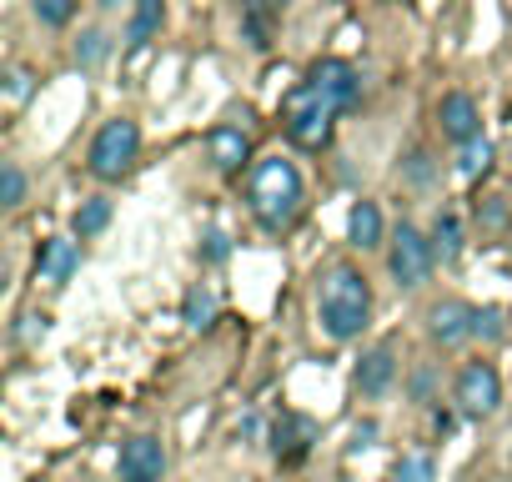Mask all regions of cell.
<instances>
[{
	"instance_id": "cell-1",
	"label": "cell",
	"mask_w": 512,
	"mask_h": 482,
	"mask_svg": "<svg viewBox=\"0 0 512 482\" xmlns=\"http://www.w3.org/2000/svg\"><path fill=\"white\" fill-rule=\"evenodd\" d=\"M367 312H372V287L357 267H332L322 277V292H317V317H322V332L332 342H352L362 327H367Z\"/></svg>"
},
{
	"instance_id": "cell-2",
	"label": "cell",
	"mask_w": 512,
	"mask_h": 482,
	"mask_svg": "<svg viewBox=\"0 0 512 482\" xmlns=\"http://www.w3.org/2000/svg\"><path fill=\"white\" fill-rule=\"evenodd\" d=\"M251 211H256V221H262L267 231H282V226L297 221V211H302V176H297L292 161L272 156V161H262L251 171Z\"/></svg>"
},
{
	"instance_id": "cell-3",
	"label": "cell",
	"mask_w": 512,
	"mask_h": 482,
	"mask_svg": "<svg viewBox=\"0 0 512 482\" xmlns=\"http://www.w3.org/2000/svg\"><path fill=\"white\" fill-rule=\"evenodd\" d=\"M282 121H287V136H292L302 151H322V146L332 141V121H337V111L317 96L312 81H302V86L287 91V101H282Z\"/></svg>"
},
{
	"instance_id": "cell-4",
	"label": "cell",
	"mask_w": 512,
	"mask_h": 482,
	"mask_svg": "<svg viewBox=\"0 0 512 482\" xmlns=\"http://www.w3.org/2000/svg\"><path fill=\"white\" fill-rule=\"evenodd\" d=\"M136 151H141V131H136V121H126V116L106 121V126L96 131V141H91V176H101V181H121V176L131 171Z\"/></svg>"
},
{
	"instance_id": "cell-5",
	"label": "cell",
	"mask_w": 512,
	"mask_h": 482,
	"mask_svg": "<svg viewBox=\"0 0 512 482\" xmlns=\"http://www.w3.org/2000/svg\"><path fill=\"white\" fill-rule=\"evenodd\" d=\"M432 257H437V247L417 231V226H397V236H392V247H387V267H392V277H397V287H422L427 277H432Z\"/></svg>"
},
{
	"instance_id": "cell-6",
	"label": "cell",
	"mask_w": 512,
	"mask_h": 482,
	"mask_svg": "<svg viewBox=\"0 0 512 482\" xmlns=\"http://www.w3.org/2000/svg\"><path fill=\"white\" fill-rule=\"evenodd\" d=\"M457 407L467 417H492L502 407V377L492 362H467L457 372Z\"/></svg>"
},
{
	"instance_id": "cell-7",
	"label": "cell",
	"mask_w": 512,
	"mask_h": 482,
	"mask_svg": "<svg viewBox=\"0 0 512 482\" xmlns=\"http://www.w3.org/2000/svg\"><path fill=\"white\" fill-rule=\"evenodd\" d=\"M121 482H161V472H166V447L151 437V432H141V437H131V442H121Z\"/></svg>"
},
{
	"instance_id": "cell-8",
	"label": "cell",
	"mask_w": 512,
	"mask_h": 482,
	"mask_svg": "<svg viewBox=\"0 0 512 482\" xmlns=\"http://www.w3.org/2000/svg\"><path fill=\"white\" fill-rule=\"evenodd\" d=\"M307 81L317 86V96H322L332 111H347V106L357 101V71H352L347 61H317Z\"/></svg>"
},
{
	"instance_id": "cell-9",
	"label": "cell",
	"mask_w": 512,
	"mask_h": 482,
	"mask_svg": "<svg viewBox=\"0 0 512 482\" xmlns=\"http://www.w3.org/2000/svg\"><path fill=\"white\" fill-rule=\"evenodd\" d=\"M437 121H442V136L457 141V146L477 141V131H482V121H477V101H472L467 91H447L442 106H437Z\"/></svg>"
},
{
	"instance_id": "cell-10",
	"label": "cell",
	"mask_w": 512,
	"mask_h": 482,
	"mask_svg": "<svg viewBox=\"0 0 512 482\" xmlns=\"http://www.w3.org/2000/svg\"><path fill=\"white\" fill-rule=\"evenodd\" d=\"M312 442H317V422L302 417V412H287V417L277 422V432H272V452H277L282 462H302V457L312 452Z\"/></svg>"
},
{
	"instance_id": "cell-11",
	"label": "cell",
	"mask_w": 512,
	"mask_h": 482,
	"mask_svg": "<svg viewBox=\"0 0 512 482\" xmlns=\"http://www.w3.org/2000/svg\"><path fill=\"white\" fill-rule=\"evenodd\" d=\"M427 332H432V342H442V347L467 342V337H472V307H467V302H437V307L427 312Z\"/></svg>"
},
{
	"instance_id": "cell-12",
	"label": "cell",
	"mask_w": 512,
	"mask_h": 482,
	"mask_svg": "<svg viewBox=\"0 0 512 482\" xmlns=\"http://www.w3.org/2000/svg\"><path fill=\"white\" fill-rule=\"evenodd\" d=\"M277 21H282V0H241V36H246L256 51L272 46Z\"/></svg>"
},
{
	"instance_id": "cell-13",
	"label": "cell",
	"mask_w": 512,
	"mask_h": 482,
	"mask_svg": "<svg viewBox=\"0 0 512 482\" xmlns=\"http://www.w3.org/2000/svg\"><path fill=\"white\" fill-rule=\"evenodd\" d=\"M36 267H41V282H51V287H66V282H71V272L81 267L76 241H66V236H51L46 247H41V257H36Z\"/></svg>"
},
{
	"instance_id": "cell-14",
	"label": "cell",
	"mask_w": 512,
	"mask_h": 482,
	"mask_svg": "<svg viewBox=\"0 0 512 482\" xmlns=\"http://www.w3.org/2000/svg\"><path fill=\"white\" fill-rule=\"evenodd\" d=\"M206 151H211V161H216L221 171H241L246 156H251V141H246L241 126H216V131L206 136Z\"/></svg>"
},
{
	"instance_id": "cell-15",
	"label": "cell",
	"mask_w": 512,
	"mask_h": 482,
	"mask_svg": "<svg viewBox=\"0 0 512 482\" xmlns=\"http://www.w3.org/2000/svg\"><path fill=\"white\" fill-rule=\"evenodd\" d=\"M392 377H397V357H392V347H372V352L357 362V387H362L367 397H382V392L392 387Z\"/></svg>"
},
{
	"instance_id": "cell-16",
	"label": "cell",
	"mask_w": 512,
	"mask_h": 482,
	"mask_svg": "<svg viewBox=\"0 0 512 482\" xmlns=\"http://www.w3.org/2000/svg\"><path fill=\"white\" fill-rule=\"evenodd\" d=\"M347 236H352V247H362V252L382 247V211L372 201H357L352 216H347Z\"/></svg>"
},
{
	"instance_id": "cell-17",
	"label": "cell",
	"mask_w": 512,
	"mask_h": 482,
	"mask_svg": "<svg viewBox=\"0 0 512 482\" xmlns=\"http://www.w3.org/2000/svg\"><path fill=\"white\" fill-rule=\"evenodd\" d=\"M156 31H161V0H136L131 26H126V46H131V51H141Z\"/></svg>"
},
{
	"instance_id": "cell-18",
	"label": "cell",
	"mask_w": 512,
	"mask_h": 482,
	"mask_svg": "<svg viewBox=\"0 0 512 482\" xmlns=\"http://www.w3.org/2000/svg\"><path fill=\"white\" fill-rule=\"evenodd\" d=\"M71 226H76V236H81V241H86V236H96V231H106V226H111V201H106V196H91V201H81Z\"/></svg>"
},
{
	"instance_id": "cell-19",
	"label": "cell",
	"mask_w": 512,
	"mask_h": 482,
	"mask_svg": "<svg viewBox=\"0 0 512 482\" xmlns=\"http://www.w3.org/2000/svg\"><path fill=\"white\" fill-rule=\"evenodd\" d=\"M432 247H437V257H447V262L462 252V226H457L452 211H437V221H432Z\"/></svg>"
},
{
	"instance_id": "cell-20",
	"label": "cell",
	"mask_w": 512,
	"mask_h": 482,
	"mask_svg": "<svg viewBox=\"0 0 512 482\" xmlns=\"http://www.w3.org/2000/svg\"><path fill=\"white\" fill-rule=\"evenodd\" d=\"M181 317H186V327H211V317H216V297H211V287H191L186 292V302H181Z\"/></svg>"
},
{
	"instance_id": "cell-21",
	"label": "cell",
	"mask_w": 512,
	"mask_h": 482,
	"mask_svg": "<svg viewBox=\"0 0 512 482\" xmlns=\"http://www.w3.org/2000/svg\"><path fill=\"white\" fill-rule=\"evenodd\" d=\"M432 477H437V467H432L427 452H407L397 462V472H392V482H432Z\"/></svg>"
},
{
	"instance_id": "cell-22",
	"label": "cell",
	"mask_w": 512,
	"mask_h": 482,
	"mask_svg": "<svg viewBox=\"0 0 512 482\" xmlns=\"http://www.w3.org/2000/svg\"><path fill=\"white\" fill-rule=\"evenodd\" d=\"M472 337H482V342H502V337H507L502 312H497V307H472Z\"/></svg>"
},
{
	"instance_id": "cell-23",
	"label": "cell",
	"mask_w": 512,
	"mask_h": 482,
	"mask_svg": "<svg viewBox=\"0 0 512 482\" xmlns=\"http://www.w3.org/2000/svg\"><path fill=\"white\" fill-rule=\"evenodd\" d=\"M106 51H111V46H106V36H101V31H86V36L76 41V66H81V71H91V66H101V61H106Z\"/></svg>"
},
{
	"instance_id": "cell-24",
	"label": "cell",
	"mask_w": 512,
	"mask_h": 482,
	"mask_svg": "<svg viewBox=\"0 0 512 482\" xmlns=\"http://www.w3.org/2000/svg\"><path fill=\"white\" fill-rule=\"evenodd\" d=\"M0 201H6V206H21V201H26V176H21L16 161L0 166Z\"/></svg>"
},
{
	"instance_id": "cell-25",
	"label": "cell",
	"mask_w": 512,
	"mask_h": 482,
	"mask_svg": "<svg viewBox=\"0 0 512 482\" xmlns=\"http://www.w3.org/2000/svg\"><path fill=\"white\" fill-rule=\"evenodd\" d=\"M487 166H492V146H487L482 136H477V141H467V146H462L457 171H462V176H477V171H487Z\"/></svg>"
},
{
	"instance_id": "cell-26",
	"label": "cell",
	"mask_w": 512,
	"mask_h": 482,
	"mask_svg": "<svg viewBox=\"0 0 512 482\" xmlns=\"http://www.w3.org/2000/svg\"><path fill=\"white\" fill-rule=\"evenodd\" d=\"M31 11L41 16V26H66L76 16V0H31Z\"/></svg>"
},
{
	"instance_id": "cell-27",
	"label": "cell",
	"mask_w": 512,
	"mask_h": 482,
	"mask_svg": "<svg viewBox=\"0 0 512 482\" xmlns=\"http://www.w3.org/2000/svg\"><path fill=\"white\" fill-rule=\"evenodd\" d=\"M31 86H36V81H31V71H21V66H16V71L6 76V101H11V106H21V101L31 96Z\"/></svg>"
},
{
	"instance_id": "cell-28",
	"label": "cell",
	"mask_w": 512,
	"mask_h": 482,
	"mask_svg": "<svg viewBox=\"0 0 512 482\" xmlns=\"http://www.w3.org/2000/svg\"><path fill=\"white\" fill-rule=\"evenodd\" d=\"M477 216H482V226H502L507 221V206H502V196H487V206H477Z\"/></svg>"
},
{
	"instance_id": "cell-29",
	"label": "cell",
	"mask_w": 512,
	"mask_h": 482,
	"mask_svg": "<svg viewBox=\"0 0 512 482\" xmlns=\"http://www.w3.org/2000/svg\"><path fill=\"white\" fill-rule=\"evenodd\" d=\"M206 257H211V262H221V257H226V236H221V231H211V236H206Z\"/></svg>"
},
{
	"instance_id": "cell-30",
	"label": "cell",
	"mask_w": 512,
	"mask_h": 482,
	"mask_svg": "<svg viewBox=\"0 0 512 482\" xmlns=\"http://www.w3.org/2000/svg\"><path fill=\"white\" fill-rule=\"evenodd\" d=\"M96 6H101V11H111V6H116V0H96Z\"/></svg>"
}]
</instances>
